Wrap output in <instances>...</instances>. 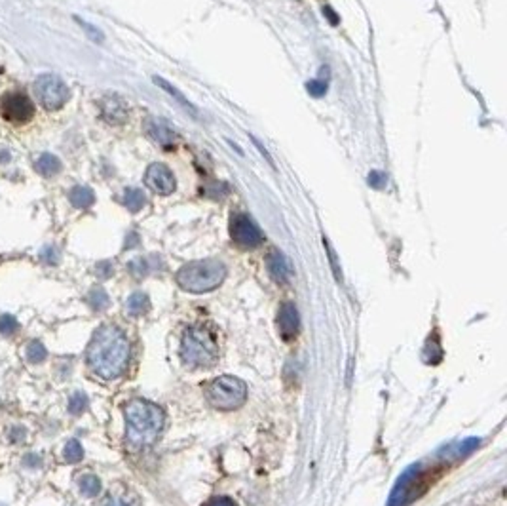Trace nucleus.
Wrapping results in <instances>:
<instances>
[{
	"label": "nucleus",
	"instance_id": "f257e3e1",
	"mask_svg": "<svg viewBox=\"0 0 507 506\" xmlns=\"http://www.w3.org/2000/svg\"><path fill=\"white\" fill-rule=\"evenodd\" d=\"M127 362H129V341L120 327L110 324L99 327L87 347V364L92 371L101 379L110 381L126 371Z\"/></svg>",
	"mask_w": 507,
	"mask_h": 506
},
{
	"label": "nucleus",
	"instance_id": "f03ea898",
	"mask_svg": "<svg viewBox=\"0 0 507 506\" xmlns=\"http://www.w3.org/2000/svg\"><path fill=\"white\" fill-rule=\"evenodd\" d=\"M126 413V440L132 448H149L160 438L166 415L160 406L149 400H132L124 409Z\"/></svg>",
	"mask_w": 507,
	"mask_h": 506
},
{
	"label": "nucleus",
	"instance_id": "7ed1b4c3",
	"mask_svg": "<svg viewBox=\"0 0 507 506\" xmlns=\"http://www.w3.org/2000/svg\"><path fill=\"white\" fill-rule=\"evenodd\" d=\"M447 460H450L449 457L433 460V463H418V465L409 466L395 483L388 506H409L420 499L422 495L432 487L433 482L441 476V472L447 466Z\"/></svg>",
	"mask_w": 507,
	"mask_h": 506
},
{
	"label": "nucleus",
	"instance_id": "20e7f679",
	"mask_svg": "<svg viewBox=\"0 0 507 506\" xmlns=\"http://www.w3.org/2000/svg\"><path fill=\"white\" fill-rule=\"evenodd\" d=\"M219 358V347L208 326L188 327L181 341V360L191 369L213 366Z\"/></svg>",
	"mask_w": 507,
	"mask_h": 506
},
{
	"label": "nucleus",
	"instance_id": "39448f33",
	"mask_svg": "<svg viewBox=\"0 0 507 506\" xmlns=\"http://www.w3.org/2000/svg\"><path fill=\"white\" fill-rule=\"evenodd\" d=\"M177 284L191 293H206L219 288L226 278V267L217 259L192 261L177 273Z\"/></svg>",
	"mask_w": 507,
	"mask_h": 506
},
{
	"label": "nucleus",
	"instance_id": "423d86ee",
	"mask_svg": "<svg viewBox=\"0 0 507 506\" xmlns=\"http://www.w3.org/2000/svg\"><path fill=\"white\" fill-rule=\"evenodd\" d=\"M245 396H247L245 383L236 377H230V375L213 379L206 386V398L209 404L215 409H223V411H232V409L240 408L245 401Z\"/></svg>",
	"mask_w": 507,
	"mask_h": 506
},
{
	"label": "nucleus",
	"instance_id": "0eeeda50",
	"mask_svg": "<svg viewBox=\"0 0 507 506\" xmlns=\"http://www.w3.org/2000/svg\"><path fill=\"white\" fill-rule=\"evenodd\" d=\"M35 93L48 111H58L69 101V86L55 75H41L35 82Z\"/></svg>",
	"mask_w": 507,
	"mask_h": 506
},
{
	"label": "nucleus",
	"instance_id": "6e6552de",
	"mask_svg": "<svg viewBox=\"0 0 507 506\" xmlns=\"http://www.w3.org/2000/svg\"><path fill=\"white\" fill-rule=\"evenodd\" d=\"M0 115L12 124H27L35 115L29 95L21 92H6L0 97Z\"/></svg>",
	"mask_w": 507,
	"mask_h": 506
},
{
	"label": "nucleus",
	"instance_id": "1a4fd4ad",
	"mask_svg": "<svg viewBox=\"0 0 507 506\" xmlns=\"http://www.w3.org/2000/svg\"><path fill=\"white\" fill-rule=\"evenodd\" d=\"M230 236L243 250H253V248H259L265 242V236L260 233V228L257 227V223L251 217L243 216V214L232 216Z\"/></svg>",
	"mask_w": 507,
	"mask_h": 506
},
{
	"label": "nucleus",
	"instance_id": "9d476101",
	"mask_svg": "<svg viewBox=\"0 0 507 506\" xmlns=\"http://www.w3.org/2000/svg\"><path fill=\"white\" fill-rule=\"evenodd\" d=\"M144 183L150 191L160 194V196H169L175 191V175L171 169L167 168L166 164H150L146 172H144Z\"/></svg>",
	"mask_w": 507,
	"mask_h": 506
},
{
	"label": "nucleus",
	"instance_id": "9b49d317",
	"mask_svg": "<svg viewBox=\"0 0 507 506\" xmlns=\"http://www.w3.org/2000/svg\"><path fill=\"white\" fill-rule=\"evenodd\" d=\"M143 130L150 141H154L156 145L164 147V149L175 145V141H177V132L166 118L149 117L143 122Z\"/></svg>",
	"mask_w": 507,
	"mask_h": 506
},
{
	"label": "nucleus",
	"instance_id": "f8f14e48",
	"mask_svg": "<svg viewBox=\"0 0 507 506\" xmlns=\"http://www.w3.org/2000/svg\"><path fill=\"white\" fill-rule=\"evenodd\" d=\"M99 111H101V118L105 122L109 124H124L129 117V111H127L126 101L118 95H105L101 101H99Z\"/></svg>",
	"mask_w": 507,
	"mask_h": 506
},
{
	"label": "nucleus",
	"instance_id": "ddd939ff",
	"mask_svg": "<svg viewBox=\"0 0 507 506\" xmlns=\"http://www.w3.org/2000/svg\"><path fill=\"white\" fill-rule=\"evenodd\" d=\"M277 330L285 341H293L299 333V312L293 302H285L277 315Z\"/></svg>",
	"mask_w": 507,
	"mask_h": 506
},
{
	"label": "nucleus",
	"instance_id": "4468645a",
	"mask_svg": "<svg viewBox=\"0 0 507 506\" xmlns=\"http://www.w3.org/2000/svg\"><path fill=\"white\" fill-rule=\"evenodd\" d=\"M268 270H270L272 278L276 280V282H289V278H291V265H289V261L285 259V255H283L282 251H270V255H268Z\"/></svg>",
	"mask_w": 507,
	"mask_h": 506
},
{
	"label": "nucleus",
	"instance_id": "2eb2a0df",
	"mask_svg": "<svg viewBox=\"0 0 507 506\" xmlns=\"http://www.w3.org/2000/svg\"><path fill=\"white\" fill-rule=\"evenodd\" d=\"M35 169L44 177H53L61 172V160L52 152H44L41 157L36 158Z\"/></svg>",
	"mask_w": 507,
	"mask_h": 506
},
{
	"label": "nucleus",
	"instance_id": "dca6fc26",
	"mask_svg": "<svg viewBox=\"0 0 507 506\" xmlns=\"http://www.w3.org/2000/svg\"><path fill=\"white\" fill-rule=\"evenodd\" d=\"M69 200L70 204L75 206V208H78V210H87V208L95 202V194H93V191L90 189V186L80 185V186H75V189H70Z\"/></svg>",
	"mask_w": 507,
	"mask_h": 506
},
{
	"label": "nucleus",
	"instance_id": "f3484780",
	"mask_svg": "<svg viewBox=\"0 0 507 506\" xmlns=\"http://www.w3.org/2000/svg\"><path fill=\"white\" fill-rule=\"evenodd\" d=\"M154 84H158V86H160L161 90H164V92L169 93V95H171V97H174L175 101H177V103H179V105L183 107V109H185V111L191 112L192 117H198L196 107L192 105L191 101H188V99H186L185 95H183V93H181L179 90H177V88L171 86V84H169V82L164 80V78H160V76H154Z\"/></svg>",
	"mask_w": 507,
	"mask_h": 506
},
{
	"label": "nucleus",
	"instance_id": "a211bd4d",
	"mask_svg": "<svg viewBox=\"0 0 507 506\" xmlns=\"http://www.w3.org/2000/svg\"><path fill=\"white\" fill-rule=\"evenodd\" d=\"M126 309L132 316H141V315H144V312H149V309H150L149 295H146V293H143V291L133 293V295H129V299H127Z\"/></svg>",
	"mask_w": 507,
	"mask_h": 506
},
{
	"label": "nucleus",
	"instance_id": "6ab92c4d",
	"mask_svg": "<svg viewBox=\"0 0 507 506\" xmlns=\"http://www.w3.org/2000/svg\"><path fill=\"white\" fill-rule=\"evenodd\" d=\"M122 202L132 214H137L146 204V198H144V192L141 189H126L124 196H122Z\"/></svg>",
	"mask_w": 507,
	"mask_h": 506
},
{
	"label": "nucleus",
	"instance_id": "aec40b11",
	"mask_svg": "<svg viewBox=\"0 0 507 506\" xmlns=\"http://www.w3.org/2000/svg\"><path fill=\"white\" fill-rule=\"evenodd\" d=\"M78 487H80V493L84 495V497H97L99 493H101V482H99L97 476H93V474H84V476L78 480Z\"/></svg>",
	"mask_w": 507,
	"mask_h": 506
},
{
	"label": "nucleus",
	"instance_id": "412c9836",
	"mask_svg": "<svg viewBox=\"0 0 507 506\" xmlns=\"http://www.w3.org/2000/svg\"><path fill=\"white\" fill-rule=\"evenodd\" d=\"M424 358H426L427 364H439V362H441V358H443V349H441L437 337H429L426 349H424Z\"/></svg>",
	"mask_w": 507,
	"mask_h": 506
},
{
	"label": "nucleus",
	"instance_id": "4be33fe9",
	"mask_svg": "<svg viewBox=\"0 0 507 506\" xmlns=\"http://www.w3.org/2000/svg\"><path fill=\"white\" fill-rule=\"evenodd\" d=\"M46 356L48 350L41 341H33V343L27 344V360L31 364H42V362L46 360Z\"/></svg>",
	"mask_w": 507,
	"mask_h": 506
},
{
	"label": "nucleus",
	"instance_id": "5701e85b",
	"mask_svg": "<svg viewBox=\"0 0 507 506\" xmlns=\"http://www.w3.org/2000/svg\"><path fill=\"white\" fill-rule=\"evenodd\" d=\"M87 301H90V305H92L93 310H105L110 305L109 295H107V293H105V290H101V288H95V290L90 291Z\"/></svg>",
	"mask_w": 507,
	"mask_h": 506
},
{
	"label": "nucleus",
	"instance_id": "b1692460",
	"mask_svg": "<svg viewBox=\"0 0 507 506\" xmlns=\"http://www.w3.org/2000/svg\"><path fill=\"white\" fill-rule=\"evenodd\" d=\"M63 457L67 463H78V460H82L84 449H82L80 442H78V440H69L63 449Z\"/></svg>",
	"mask_w": 507,
	"mask_h": 506
},
{
	"label": "nucleus",
	"instance_id": "393cba45",
	"mask_svg": "<svg viewBox=\"0 0 507 506\" xmlns=\"http://www.w3.org/2000/svg\"><path fill=\"white\" fill-rule=\"evenodd\" d=\"M87 409V396L84 392H75L69 400V411L73 415H82Z\"/></svg>",
	"mask_w": 507,
	"mask_h": 506
},
{
	"label": "nucleus",
	"instance_id": "a878e982",
	"mask_svg": "<svg viewBox=\"0 0 507 506\" xmlns=\"http://www.w3.org/2000/svg\"><path fill=\"white\" fill-rule=\"evenodd\" d=\"M18 330H19V322L16 320L12 315L0 316V335L12 337L14 333H18Z\"/></svg>",
	"mask_w": 507,
	"mask_h": 506
},
{
	"label": "nucleus",
	"instance_id": "bb28decb",
	"mask_svg": "<svg viewBox=\"0 0 507 506\" xmlns=\"http://www.w3.org/2000/svg\"><path fill=\"white\" fill-rule=\"evenodd\" d=\"M127 268H129V273H132L135 278H143V276H146V274H149L150 265L146 259L139 257V259H133V261L127 265Z\"/></svg>",
	"mask_w": 507,
	"mask_h": 506
},
{
	"label": "nucleus",
	"instance_id": "cd10ccee",
	"mask_svg": "<svg viewBox=\"0 0 507 506\" xmlns=\"http://www.w3.org/2000/svg\"><path fill=\"white\" fill-rule=\"evenodd\" d=\"M306 90H308V93H310V95H314V97H321V95H325V93H327V82L325 80H310L308 84H306Z\"/></svg>",
	"mask_w": 507,
	"mask_h": 506
},
{
	"label": "nucleus",
	"instance_id": "c85d7f7f",
	"mask_svg": "<svg viewBox=\"0 0 507 506\" xmlns=\"http://www.w3.org/2000/svg\"><path fill=\"white\" fill-rule=\"evenodd\" d=\"M41 257H42V261L48 263V265H58L59 263V253H58V250L53 248V246H46V248L42 250Z\"/></svg>",
	"mask_w": 507,
	"mask_h": 506
},
{
	"label": "nucleus",
	"instance_id": "c756f323",
	"mask_svg": "<svg viewBox=\"0 0 507 506\" xmlns=\"http://www.w3.org/2000/svg\"><path fill=\"white\" fill-rule=\"evenodd\" d=\"M76 21H78V23H80L82 27H84V31H86L87 35H90V38H92V41L103 42L105 36H103V33H101V31H97L95 27H93V25L86 23V21H82V19H76Z\"/></svg>",
	"mask_w": 507,
	"mask_h": 506
},
{
	"label": "nucleus",
	"instance_id": "7c9ffc66",
	"mask_svg": "<svg viewBox=\"0 0 507 506\" xmlns=\"http://www.w3.org/2000/svg\"><path fill=\"white\" fill-rule=\"evenodd\" d=\"M386 175L382 174V172H370L369 175V185L375 186V189H384L386 186Z\"/></svg>",
	"mask_w": 507,
	"mask_h": 506
},
{
	"label": "nucleus",
	"instance_id": "2f4dec72",
	"mask_svg": "<svg viewBox=\"0 0 507 506\" xmlns=\"http://www.w3.org/2000/svg\"><path fill=\"white\" fill-rule=\"evenodd\" d=\"M95 270H97L99 278H109V276H112V263L101 261Z\"/></svg>",
	"mask_w": 507,
	"mask_h": 506
},
{
	"label": "nucleus",
	"instance_id": "473e14b6",
	"mask_svg": "<svg viewBox=\"0 0 507 506\" xmlns=\"http://www.w3.org/2000/svg\"><path fill=\"white\" fill-rule=\"evenodd\" d=\"M23 465H25V466H29V468H36V466H41V465H42V463H41V457H36V455H33V453L25 455V457H23Z\"/></svg>",
	"mask_w": 507,
	"mask_h": 506
},
{
	"label": "nucleus",
	"instance_id": "72a5a7b5",
	"mask_svg": "<svg viewBox=\"0 0 507 506\" xmlns=\"http://www.w3.org/2000/svg\"><path fill=\"white\" fill-rule=\"evenodd\" d=\"M208 506H236V502L230 499V497H217L209 502Z\"/></svg>",
	"mask_w": 507,
	"mask_h": 506
},
{
	"label": "nucleus",
	"instance_id": "f704fd0d",
	"mask_svg": "<svg viewBox=\"0 0 507 506\" xmlns=\"http://www.w3.org/2000/svg\"><path fill=\"white\" fill-rule=\"evenodd\" d=\"M323 242H325V248H327V251H329V257H331V263H333L334 274H336V276H338V280H341V270H338V267H336V257H334L333 250H331V246H329L327 240H323Z\"/></svg>",
	"mask_w": 507,
	"mask_h": 506
},
{
	"label": "nucleus",
	"instance_id": "c9c22d12",
	"mask_svg": "<svg viewBox=\"0 0 507 506\" xmlns=\"http://www.w3.org/2000/svg\"><path fill=\"white\" fill-rule=\"evenodd\" d=\"M12 442H21L25 438V428H21V426H18V428H12Z\"/></svg>",
	"mask_w": 507,
	"mask_h": 506
},
{
	"label": "nucleus",
	"instance_id": "e433bc0d",
	"mask_svg": "<svg viewBox=\"0 0 507 506\" xmlns=\"http://www.w3.org/2000/svg\"><path fill=\"white\" fill-rule=\"evenodd\" d=\"M103 506H129V505H127V502L124 499H118V497H114V499L107 500V502H105Z\"/></svg>",
	"mask_w": 507,
	"mask_h": 506
},
{
	"label": "nucleus",
	"instance_id": "4c0bfd02",
	"mask_svg": "<svg viewBox=\"0 0 507 506\" xmlns=\"http://www.w3.org/2000/svg\"><path fill=\"white\" fill-rule=\"evenodd\" d=\"M323 14H325V16H327L329 21H331V23H333V25L338 23V18H336V16H334V12H333V10H331V8H325V10H323Z\"/></svg>",
	"mask_w": 507,
	"mask_h": 506
},
{
	"label": "nucleus",
	"instance_id": "58836bf2",
	"mask_svg": "<svg viewBox=\"0 0 507 506\" xmlns=\"http://www.w3.org/2000/svg\"><path fill=\"white\" fill-rule=\"evenodd\" d=\"M137 234H132V238H127L126 242V248H133V246H137Z\"/></svg>",
	"mask_w": 507,
	"mask_h": 506
},
{
	"label": "nucleus",
	"instance_id": "ea45409f",
	"mask_svg": "<svg viewBox=\"0 0 507 506\" xmlns=\"http://www.w3.org/2000/svg\"><path fill=\"white\" fill-rule=\"evenodd\" d=\"M8 160H10V152H6V151L0 152V162L4 164V162H8Z\"/></svg>",
	"mask_w": 507,
	"mask_h": 506
},
{
	"label": "nucleus",
	"instance_id": "a19ab883",
	"mask_svg": "<svg viewBox=\"0 0 507 506\" xmlns=\"http://www.w3.org/2000/svg\"><path fill=\"white\" fill-rule=\"evenodd\" d=\"M0 506H4V505H0Z\"/></svg>",
	"mask_w": 507,
	"mask_h": 506
}]
</instances>
